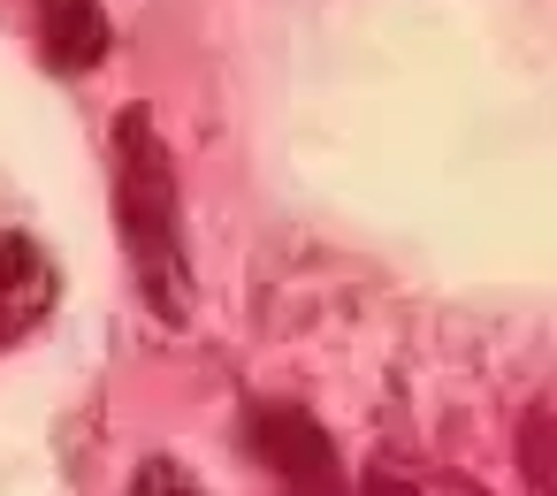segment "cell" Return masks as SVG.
Listing matches in <instances>:
<instances>
[{
    "instance_id": "obj_1",
    "label": "cell",
    "mask_w": 557,
    "mask_h": 496,
    "mask_svg": "<svg viewBox=\"0 0 557 496\" xmlns=\"http://www.w3.org/2000/svg\"><path fill=\"white\" fill-rule=\"evenodd\" d=\"M115 230L131 252V275L161 321L191 313V260H184V184L176 153L153 123V108L115 115Z\"/></svg>"
},
{
    "instance_id": "obj_2",
    "label": "cell",
    "mask_w": 557,
    "mask_h": 496,
    "mask_svg": "<svg viewBox=\"0 0 557 496\" xmlns=\"http://www.w3.org/2000/svg\"><path fill=\"white\" fill-rule=\"evenodd\" d=\"M54 298H62V268H54V252H47L39 237L9 230V237H0V351L24 344V336L54 313Z\"/></svg>"
},
{
    "instance_id": "obj_3",
    "label": "cell",
    "mask_w": 557,
    "mask_h": 496,
    "mask_svg": "<svg viewBox=\"0 0 557 496\" xmlns=\"http://www.w3.org/2000/svg\"><path fill=\"white\" fill-rule=\"evenodd\" d=\"M108 9L100 0H39V47L62 77H85L100 54H108Z\"/></svg>"
},
{
    "instance_id": "obj_4",
    "label": "cell",
    "mask_w": 557,
    "mask_h": 496,
    "mask_svg": "<svg viewBox=\"0 0 557 496\" xmlns=\"http://www.w3.org/2000/svg\"><path fill=\"white\" fill-rule=\"evenodd\" d=\"M131 496H199V481H191V466H176V458H146V466L131 473Z\"/></svg>"
}]
</instances>
